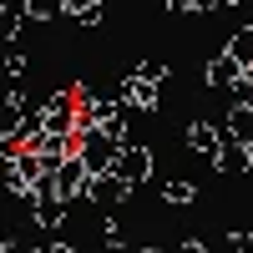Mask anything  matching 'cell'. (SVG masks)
<instances>
[{
	"label": "cell",
	"mask_w": 253,
	"mask_h": 253,
	"mask_svg": "<svg viewBox=\"0 0 253 253\" xmlns=\"http://www.w3.org/2000/svg\"><path fill=\"white\" fill-rule=\"evenodd\" d=\"M147 167H152V162H147V147H126L122 162H117V172L132 182V177H147Z\"/></svg>",
	"instance_id": "1"
},
{
	"label": "cell",
	"mask_w": 253,
	"mask_h": 253,
	"mask_svg": "<svg viewBox=\"0 0 253 253\" xmlns=\"http://www.w3.org/2000/svg\"><path fill=\"white\" fill-rule=\"evenodd\" d=\"M233 71H238V61L223 56V61H213V66H208V81H213V86H228V81H233Z\"/></svg>",
	"instance_id": "2"
},
{
	"label": "cell",
	"mask_w": 253,
	"mask_h": 253,
	"mask_svg": "<svg viewBox=\"0 0 253 253\" xmlns=\"http://www.w3.org/2000/svg\"><path fill=\"white\" fill-rule=\"evenodd\" d=\"M228 132H233L238 142H248V137H253V112H233V122H228Z\"/></svg>",
	"instance_id": "3"
},
{
	"label": "cell",
	"mask_w": 253,
	"mask_h": 253,
	"mask_svg": "<svg viewBox=\"0 0 253 253\" xmlns=\"http://www.w3.org/2000/svg\"><path fill=\"white\" fill-rule=\"evenodd\" d=\"M233 61H253V31L243 36V41H233V51H228Z\"/></svg>",
	"instance_id": "4"
},
{
	"label": "cell",
	"mask_w": 253,
	"mask_h": 253,
	"mask_svg": "<svg viewBox=\"0 0 253 253\" xmlns=\"http://www.w3.org/2000/svg\"><path fill=\"white\" fill-rule=\"evenodd\" d=\"M66 0H31V15H51V10H61Z\"/></svg>",
	"instance_id": "5"
},
{
	"label": "cell",
	"mask_w": 253,
	"mask_h": 253,
	"mask_svg": "<svg viewBox=\"0 0 253 253\" xmlns=\"http://www.w3.org/2000/svg\"><path fill=\"white\" fill-rule=\"evenodd\" d=\"M167 198H172V203H187V198H193V187H187V182H167Z\"/></svg>",
	"instance_id": "6"
},
{
	"label": "cell",
	"mask_w": 253,
	"mask_h": 253,
	"mask_svg": "<svg viewBox=\"0 0 253 253\" xmlns=\"http://www.w3.org/2000/svg\"><path fill=\"white\" fill-rule=\"evenodd\" d=\"M243 162H248V157L238 152V147H228V152H223V167H228V172H238V167H243Z\"/></svg>",
	"instance_id": "7"
},
{
	"label": "cell",
	"mask_w": 253,
	"mask_h": 253,
	"mask_svg": "<svg viewBox=\"0 0 253 253\" xmlns=\"http://www.w3.org/2000/svg\"><path fill=\"white\" fill-rule=\"evenodd\" d=\"M238 253H253V233H238Z\"/></svg>",
	"instance_id": "8"
},
{
	"label": "cell",
	"mask_w": 253,
	"mask_h": 253,
	"mask_svg": "<svg viewBox=\"0 0 253 253\" xmlns=\"http://www.w3.org/2000/svg\"><path fill=\"white\" fill-rule=\"evenodd\" d=\"M187 5H198V10H203V5H213V0H187Z\"/></svg>",
	"instance_id": "9"
}]
</instances>
